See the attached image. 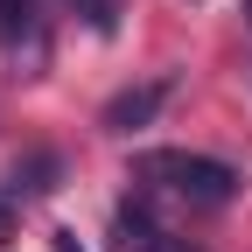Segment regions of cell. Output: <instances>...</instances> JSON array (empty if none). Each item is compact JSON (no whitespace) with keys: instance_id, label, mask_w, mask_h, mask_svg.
<instances>
[{"instance_id":"cell-8","label":"cell","mask_w":252,"mask_h":252,"mask_svg":"<svg viewBox=\"0 0 252 252\" xmlns=\"http://www.w3.org/2000/svg\"><path fill=\"white\" fill-rule=\"evenodd\" d=\"M49 252H84V245H77V231H49Z\"/></svg>"},{"instance_id":"cell-1","label":"cell","mask_w":252,"mask_h":252,"mask_svg":"<svg viewBox=\"0 0 252 252\" xmlns=\"http://www.w3.org/2000/svg\"><path fill=\"white\" fill-rule=\"evenodd\" d=\"M140 182L147 189H168L189 210H224L238 196V168L217 161V154H196V147H161V154H140Z\"/></svg>"},{"instance_id":"cell-3","label":"cell","mask_w":252,"mask_h":252,"mask_svg":"<svg viewBox=\"0 0 252 252\" xmlns=\"http://www.w3.org/2000/svg\"><path fill=\"white\" fill-rule=\"evenodd\" d=\"M175 98V77L161 70V77H147V84H126L119 98H105V112H98V126L105 133H140V126H154L161 119V105Z\"/></svg>"},{"instance_id":"cell-7","label":"cell","mask_w":252,"mask_h":252,"mask_svg":"<svg viewBox=\"0 0 252 252\" xmlns=\"http://www.w3.org/2000/svg\"><path fill=\"white\" fill-rule=\"evenodd\" d=\"M14 217H21V210H14V196H7V189H0V245L14 238Z\"/></svg>"},{"instance_id":"cell-5","label":"cell","mask_w":252,"mask_h":252,"mask_svg":"<svg viewBox=\"0 0 252 252\" xmlns=\"http://www.w3.org/2000/svg\"><path fill=\"white\" fill-rule=\"evenodd\" d=\"M112 231H119V252H154L168 231L154 224V210H147V196H133V203H119L112 210Z\"/></svg>"},{"instance_id":"cell-6","label":"cell","mask_w":252,"mask_h":252,"mask_svg":"<svg viewBox=\"0 0 252 252\" xmlns=\"http://www.w3.org/2000/svg\"><path fill=\"white\" fill-rule=\"evenodd\" d=\"M77 7H84V21H91V35H112V28H119V7H126V0H77Z\"/></svg>"},{"instance_id":"cell-2","label":"cell","mask_w":252,"mask_h":252,"mask_svg":"<svg viewBox=\"0 0 252 252\" xmlns=\"http://www.w3.org/2000/svg\"><path fill=\"white\" fill-rule=\"evenodd\" d=\"M0 49L21 70L49 63V0H0Z\"/></svg>"},{"instance_id":"cell-4","label":"cell","mask_w":252,"mask_h":252,"mask_svg":"<svg viewBox=\"0 0 252 252\" xmlns=\"http://www.w3.org/2000/svg\"><path fill=\"white\" fill-rule=\"evenodd\" d=\"M63 182V154H49V147H35V154H21L14 161V175L0 182L14 203H28V196H49V189Z\"/></svg>"}]
</instances>
